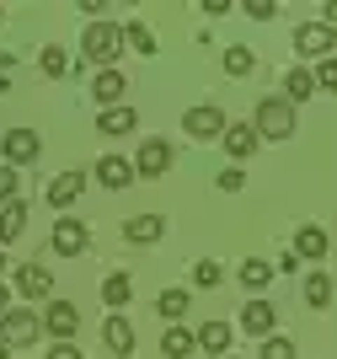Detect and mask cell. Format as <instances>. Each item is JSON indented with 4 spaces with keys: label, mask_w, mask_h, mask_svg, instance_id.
I'll list each match as a JSON object with an SVG mask.
<instances>
[{
    "label": "cell",
    "mask_w": 337,
    "mask_h": 359,
    "mask_svg": "<svg viewBox=\"0 0 337 359\" xmlns=\"http://www.w3.org/2000/svg\"><path fill=\"white\" fill-rule=\"evenodd\" d=\"M118 48H123V22H86V32H81V54H86L97 70H113Z\"/></svg>",
    "instance_id": "6da1fadb"
},
{
    "label": "cell",
    "mask_w": 337,
    "mask_h": 359,
    "mask_svg": "<svg viewBox=\"0 0 337 359\" xmlns=\"http://www.w3.org/2000/svg\"><path fill=\"white\" fill-rule=\"evenodd\" d=\"M16 194H22V177H16V166L0 161V210H6V204H16Z\"/></svg>",
    "instance_id": "1f68e13d"
},
{
    "label": "cell",
    "mask_w": 337,
    "mask_h": 359,
    "mask_svg": "<svg viewBox=\"0 0 337 359\" xmlns=\"http://www.w3.org/2000/svg\"><path fill=\"white\" fill-rule=\"evenodd\" d=\"M193 285H198V290H220L225 285V269L214 263V257H198V263H193Z\"/></svg>",
    "instance_id": "f546056e"
},
{
    "label": "cell",
    "mask_w": 337,
    "mask_h": 359,
    "mask_svg": "<svg viewBox=\"0 0 337 359\" xmlns=\"http://www.w3.org/2000/svg\"><path fill=\"white\" fill-rule=\"evenodd\" d=\"M257 359H294V344L284 338V332H273V338H263V354Z\"/></svg>",
    "instance_id": "836d02e7"
},
{
    "label": "cell",
    "mask_w": 337,
    "mask_h": 359,
    "mask_svg": "<svg viewBox=\"0 0 337 359\" xmlns=\"http://www.w3.org/2000/svg\"><path fill=\"white\" fill-rule=\"evenodd\" d=\"M129 91V81H123V70H97L91 75V97H97V107H118V97Z\"/></svg>",
    "instance_id": "9a60e30c"
},
{
    "label": "cell",
    "mask_w": 337,
    "mask_h": 359,
    "mask_svg": "<svg viewBox=\"0 0 337 359\" xmlns=\"http://www.w3.org/2000/svg\"><path fill=\"white\" fill-rule=\"evenodd\" d=\"M6 65H11V54H0V70H6Z\"/></svg>",
    "instance_id": "ab89813d"
},
{
    "label": "cell",
    "mask_w": 337,
    "mask_h": 359,
    "mask_svg": "<svg viewBox=\"0 0 337 359\" xmlns=\"http://www.w3.org/2000/svg\"><path fill=\"white\" fill-rule=\"evenodd\" d=\"M48 359H81V348H75V344H54V348H48Z\"/></svg>",
    "instance_id": "8d00e7d4"
},
{
    "label": "cell",
    "mask_w": 337,
    "mask_h": 359,
    "mask_svg": "<svg viewBox=\"0 0 337 359\" xmlns=\"http://www.w3.org/2000/svg\"><path fill=\"white\" fill-rule=\"evenodd\" d=\"M300 295H305V306H310V311H326V306H332V273H326V269H316V273L305 279V290H300Z\"/></svg>",
    "instance_id": "7402d4cb"
},
{
    "label": "cell",
    "mask_w": 337,
    "mask_h": 359,
    "mask_svg": "<svg viewBox=\"0 0 337 359\" xmlns=\"http://www.w3.org/2000/svg\"><path fill=\"white\" fill-rule=\"evenodd\" d=\"M43 332H54V344H75V332H81V311H75L70 300H48Z\"/></svg>",
    "instance_id": "52a82bcc"
},
{
    "label": "cell",
    "mask_w": 337,
    "mask_h": 359,
    "mask_svg": "<svg viewBox=\"0 0 337 359\" xmlns=\"http://www.w3.org/2000/svg\"><path fill=\"white\" fill-rule=\"evenodd\" d=\"M198 348H204V354H231V322H204V327H198Z\"/></svg>",
    "instance_id": "603a6c76"
},
{
    "label": "cell",
    "mask_w": 337,
    "mask_h": 359,
    "mask_svg": "<svg viewBox=\"0 0 337 359\" xmlns=\"http://www.w3.org/2000/svg\"><path fill=\"white\" fill-rule=\"evenodd\" d=\"M102 344L113 348L118 359H129V354H134V322H129L123 311H113V316L102 322Z\"/></svg>",
    "instance_id": "4fadbf2b"
},
{
    "label": "cell",
    "mask_w": 337,
    "mask_h": 359,
    "mask_svg": "<svg viewBox=\"0 0 337 359\" xmlns=\"http://www.w3.org/2000/svg\"><path fill=\"white\" fill-rule=\"evenodd\" d=\"M172 172V140H145L139 145V156H134V177H166Z\"/></svg>",
    "instance_id": "8992f818"
},
{
    "label": "cell",
    "mask_w": 337,
    "mask_h": 359,
    "mask_svg": "<svg viewBox=\"0 0 337 359\" xmlns=\"http://www.w3.org/2000/svg\"><path fill=\"white\" fill-rule=\"evenodd\" d=\"M0 22H6V6H0Z\"/></svg>",
    "instance_id": "7bdbcfd3"
},
{
    "label": "cell",
    "mask_w": 337,
    "mask_h": 359,
    "mask_svg": "<svg viewBox=\"0 0 337 359\" xmlns=\"http://www.w3.org/2000/svg\"><path fill=\"white\" fill-rule=\"evenodd\" d=\"M11 285L22 290L27 300H54V279H48L43 263H22V269L11 273Z\"/></svg>",
    "instance_id": "8fae6325"
},
{
    "label": "cell",
    "mask_w": 337,
    "mask_h": 359,
    "mask_svg": "<svg viewBox=\"0 0 337 359\" xmlns=\"http://www.w3.org/2000/svg\"><path fill=\"white\" fill-rule=\"evenodd\" d=\"M123 43H129L134 54H156V32H150L145 22H123Z\"/></svg>",
    "instance_id": "4dcf8cb0"
},
{
    "label": "cell",
    "mask_w": 337,
    "mask_h": 359,
    "mask_svg": "<svg viewBox=\"0 0 337 359\" xmlns=\"http://www.w3.org/2000/svg\"><path fill=\"white\" fill-rule=\"evenodd\" d=\"M332 43H337V32L326 22H300L294 27V54L300 60H332Z\"/></svg>",
    "instance_id": "277c9868"
},
{
    "label": "cell",
    "mask_w": 337,
    "mask_h": 359,
    "mask_svg": "<svg viewBox=\"0 0 337 359\" xmlns=\"http://www.w3.org/2000/svg\"><path fill=\"white\" fill-rule=\"evenodd\" d=\"M310 75H316V91H337V60H316Z\"/></svg>",
    "instance_id": "d6a6232c"
},
{
    "label": "cell",
    "mask_w": 337,
    "mask_h": 359,
    "mask_svg": "<svg viewBox=\"0 0 337 359\" xmlns=\"http://www.w3.org/2000/svg\"><path fill=\"white\" fill-rule=\"evenodd\" d=\"M86 236H91V231L81 220H64V215H59L54 231H48V247H54L59 257H81V252H86Z\"/></svg>",
    "instance_id": "ba28073f"
},
{
    "label": "cell",
    "mask_w": 337,
    "mask_h": 359,
    "mask_svg": "<svg viewBox=\"0 0 337 359\" xmlns=\"http://www.w3.org/2000/svg\"><path fill=\"white\" fill-rule=\"evenodd\" d=\"M38 332H43V316H32L27 306H11V311L0 316V344H6V348L38 344Z\"/></svg>",
    "instance_id": "3957f363"
},
{
    "label": "cell",
    "mask_w": 337,
    "mask_h": 359,
    "mask_svg": "<svg viewBox=\"0 0 337 359\" xmlns=\"http://www.w3.org/2000/svg\"><path fill=\"white\" fill-rule=\"evenodd\" d=\"M182 129H188L193 140H214V135H225V107H188L182 113Z\"/></svg>",
    "instance_id": "30bf717a"
},
{
    "label": "cell",
    "mask_w": 337,
    "mask_h": 359,
    "mask_svg": "<svg viewBox=\"0 0 337 359\" xmlns=\"http://www.w3.org/2000/svg\"><path fill=\"white\" fill-rule=\"evenodd\" d=\"M294 252L322 263V257H326V231H322V225H300V231H294Z\"/></svg>",
    "instance_id": "d4e9b609"
},
{
    "label": "cell",
    "mask_w": 337,
    "mask_h": 359,
    "mask_svg": "<svg viewBox=\"0 0 337 359\" xmlns=\"http://www.w3.org/2000/svg\"><path fill=\"white\" fill-rule=\"evenodd\" d=\"M322 16H326V27H332V22H337V0H326V6H322Z\"/></svg>",
    "instance_id": "f35d334b"
},
{
    "label": "cell",
    "mask_w": 337,
    "mask_h": 359,
    "mask_svg": "<svg viewBox=\"0 0 337 359\" xmlns=\"http://www.w3.org/2000/svg\"><path fill=\"white\" fill-rule=\"evenodd\" d=\"M252 129H257V140H289L294 135V102L284 97V91L263 97L257 113H252Z\"/></svg>",
    "instance_id": "7a4b0ae2"
},
{
    "label": "cell",
    "mask_w": 337,
    "mask_h": 359,
    "mask_svg": "<svg viewBox=\"0 0 337 359\" xmlns=\"http://www.w3.org/2000/svg\"><path fill=\"white\" fill-rule=\"evenodd\" d=\"M102 300L113 306V311H123V306L134 300V279H129V273H107V279H102Z\"/></svg>",
    "instance_id": "4316f807"
},
{
    "label": "cell",
    "mask_w": 337,
    "mask_h": 359,
    "mask_svg": "<svg viewBox=\"0 0 337 359\" xmlns=\"http://www.w3.org/2000/svg\"><path fill=\"white\" fill-rule=\"evenodd\" d=\"M97 182H102V188H113V194H123V188L134 182V161H129V156H113V150H107L102 161H97Z\"/></svg>",
    "instance_id": "7c38bea8"
},
{
    "label": "cell",
    "mask_w": 337,
    "mask_h": 359,
    "mask_svg": "<svg viewBox=\"0 0 337 359\" xmlns=\"http://www.w3.org/2000/svg\"><path fill=\"white\" fill-rule=\"evenodd\" d=\"M252 70H257V54H252L247 43H231V48H225V75H231V81H247Z\"/></svg>",
    "instance_id": "484cf974"
},
{
    "label": "cell",
    "mask_w": 337,
    "mask_h": 359,
    "mask_svg": "<svg viewBox=\"0 0 337 359\" xmlns=\"http://www.w3.org/2000/svg\"><path fill=\"white\" fill-rule=\"evenodd\" d=\"M22 231H27V204L16 198V204H6V210H0V247L22 241Z\"/></svg>",
    "instance_id": "ffe728a7"
},
{
    "label": "cell",
    "mask_w": 337,
    "mask_h": 359,
    "mask_svg": "<svg viewBox=\"0 0 337 359\" xmlns=\"http://www.w3.org/2000/svg\"><path fill=\"white\" fill-rule=\"evenodd\" d=\"M134 123H139V113H134V107H102V113H97V129H102L107 140L134 135Z\"/></svg>",
    "instance_id": "ac0fdd59"
},
{
    "label": "cell",
    "mask_w": 337,
    "mask_h": 359,
    "mask_svg": "<svg viewBox=\"0 0 337 359\" xmlns=\"http://www.w3.org/2000/svg\"><path fill=\"white\" fill-rule=\"evenodd\" d=\"M0 156H6V166H32L43 156V140H38V129H6L0 135Z\"/></svg>",
    "instance_id": "5b68a950"
},
{
    "label": "cell",
    "mask_w": 337,
    "mask_h": 359,
    "mask_svg": "<svg viewBox=\"0 0 337 359\" xmlns=\"http://www.w3.org/2000/svg\"><path fill=\"white\" fill-rule=\"evenodd\" d=\"M225 156H231V161H247L252 150H257V129H252V123H225Z\"/></svg>",
    "instance_id": "2e32d148"
},
{
    "label": "cell",
    "mask_w": 337,
    "mask_h": 359,
    "mask_svg": "<svg viewBox=\"0 0 337 359\" xmlns=\"http://www.w3.org/2000/svg\"><path fill=\"white\" fill-rule=\"evenodd\" d=\"M188 306H193L188 290H161V295H156V311H161L166 322H182V316H188Z\"/></svg>",
    "instance_id": "83f0119b"
},
{
    "label": "cell",
    "mask_w": 337,
    "mask_h": 359,
    "mask_svg": "<svg viewBox=\"0 0 337 359\" xmlns=\"http://www.w3.org/2000/svg\"><path fill=\"white\" fill-rule=\"evenodd\" d=\"M235 279H241V285H247L252 295H263V290L273 285V263H263V257H247V263H241V273H235Z\"/></svg>",
    "instance_id": "cb8c5ba5"
},
{
    "label": "cell",
    "mask_w": 337,
    "mask_h": 359,
    "mask_svg": "<svg viewBox=\"0 0 337 359\" xmlns=\"http://www.w3.org/2000/svg\"><path fill=\"white\" fill-rule=\"evenodd\" d=\"M81 188H86V172H59V177H48V188H43V198H48V210H70L75 198H81Z\"/></svg>",
    "instance_id": "9c48e42d"
},
{
    "label": "cell",
    "mask_w": 337,
    "mask_h": 359,
    "mask_svg": "<svg viewBox=\"0 0 337 359\" xmlns=\"http://www.w3.org/2000/svg\"><path fill=\"white\" fill-rule=\"evenodd\" d=\"M0 273H6V252H0Z\"/></svg>",
    "instance_id": "b9f144b4"
},
{
    "label": "cell",
    "mask_w": 337,
    "mask_h": 359,
    "mask_svg": "<svg viewBox=\"0 0 337 359\" xmlns=\"http://www.w3.org/2000/svg\"><path fill=\"white\" fill-rule=\"evenodd\" d=\"M225 359H231V354H225Z\"/></svg>",
    "instance_id": "ee69618b"
},
{
    "label": "cell",
    "mask_w": 337,
    "mask_h": 359,
    "mask_svg": "<svg viewBox=\"0 0 337 359\" xmlns=\"http://www.w3.org/2000/svg\"><path fill=\"white\" fill-rule=\"evenodd\" d=\"M241 188H247L241 166H225V172H220V194H241Z\"/></svg>",
    "instance_id": "d590c367"
},
{
    "label": "cell",
    "mask_w": 337,
    "mask_h": 359,
    "mask_svg": "<svg viewBox=\"0 0 337 359\" xmlns=\"http://www.w3.org/2000/svg\"><path fill=\"white\" fill-rule=\"evenodd\" d=\"M0 359H11V348H6V344H0Z\"/></svg>",
    "instance_id": "60d3db41"
},
{
    "label": "cell",
    "mask_w": 337,
    "mask_h": 359,
    "mask_svg": "<svg viewBox=\"0 0 337 359\" xmlns=\"http://www.w3.org/2000/svg\"><path fill=\"white\" fill-rule=\"evenodd\" d=\"M284 97H289L294 107H300V102H310V97H316V75H310V65H294V70L284 75Z\"/></svg>",
    "instance_id": "d6986e66"
},
{
    "label": "cell",
    "mask_w": 337,
    "mask_h": 359,
    "mask_svg": "<svg viewBox=\"0 0 337 359\" xmlns=\"http://www.w3.org/2000/svg\"><path fill=\"white\" fill-rule=\"evenodd\" d=\"M241 327H247L252 338H273V327H279V311H273V300H247V311H241Z\"/></svg>",
    "instance_id": "5bb4252c"
},
{
    "label": "cell",
    "mask_w": 337,
    "mask_h": 359,
    "mask_svg": "<svg viewBox=\"0 0 337 359\" xmlns=\"http://www.w3.org/2000/svg\"><path fill=\"white\" fill-rule=\"evenodd\" d=\"M38 70H43L48 81H64V75H70L75 65H70V54H64V48H59V43H48L43 54H38Z\"/></svg>",
    "instance_id": "f1b7e54d"
},
{
    "label": "cell",
    "mask_w": 337,
    "mask_h": 359,
    "mask_svg": "<svg viewBox=\"0 0 337 359\" xmlns=\"http://www.w3.org/2000/svg\"><path fill=\"white\" fill-rule=\"evenodd\" d=\"M166 220L161 215H134V220H123V241H134V247H150V241H161Z\"/></svg>",
    "instance_id": "e0dca14e"
},
{
    "label": "cell",
    "mask_w": 337,
    "mask_h": 359,
    "mask_svg": "<svg viewBox=\"0 0 337 359\" xmlns=\"http://www.w3.org/2000/svg\"><path fill=\"white\" fill-rule=\"evenodd\" d=\"M241 11H247L252 22H273V16H279V6H273V0H247Z\"/></svg>",
    "instance_id": "e575fe53"
},
{
    "label": "cell",
    "mask_w": 337,
    "mask_h": 359,
    "mask_svg": "<svg viewBox=\"0 0 337 359\" xmlns=\"http://www.w3.org/2000/svg\"><path fill=\"white\" fill-rule=\"evenodd\" d=\"M193 348H198V338H193L182 322H172V327L161 332V354H166V359H188Z\"/></svg>",
    "instance_id": "44dd1931"
},
{
    "label": "cell",
    "mask_w": 337,
    "mask_h": 359,
    "mask_svg": "<svg viewBox=\"0 0 337 359\" xmlns=\"http://www.w3.org/2000/svg\"><path fill=\"white\" fill-rule=\"evenodd\" d=\"M11 311V285H6V279H0V316Z\"/></svg>",
    "instance_id": "74e56055"
}]
</instances>
